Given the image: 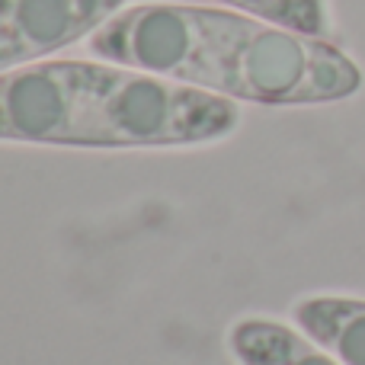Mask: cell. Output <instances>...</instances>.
<instances>
[{"mask_svg": "<svg viewBox=\"0 0 365 365\" xmlns=\"http://www.w3.org/2000/svg\"><path fill=\"white\" fill-rule=\"evenodd\" d=\"M231 349L240 365H343L317 343L272 321H240L231 330Z\"/></svg>", "mask_w": 365, "mask_h": 365, "instance_id": "cell-5", "label": "cell"}, {"mask_svg": "<svg viewBox=\"0 0 365 365\" xmlns=\"http://www.w3.org/2000/svg\"><path fill=\"white\" fill-rule=\"evenodd\" d=\"M125 0H0V71L68 48Z\"/></svg>", "mask_w": 365, "mask_h": 365, "instance_id": "cell-3", "label": "cell"}, {"mask_svg": "<svg viewBox=\"0 0 365 365\" xmlns=\"http://www.w3.org/2000/svg\"><path fill=\"white\" fill-rule=\"evenodd\" d=\"M221 4L244 6L269 23H279L282 29H295L304 36H321L327 29L321 0H221Z\"/></svg>", "mask_w": 365, "mask_h": 365, "instance_id": "cell-6", "label": "cell"}, {"mask_svg": "<svg viewBox=\"0 0 365 365\" xmlns=\"http://www.w3.org/2000/svg\"><path fill=\"white\" fill-rule=\"evenodd\" d=\"M90 51L266 106L334 103L362 87V71L336 45L208 6H135L100 26Z\"/></svg>", "mask_w": 365, "mask_h": 365, "instance_id": "cell-1", "label": "cell"}, {"mask_svg": "<svg viewBox=\"0 0 365 365\" xmlns=\"http://www.w3.org/2000/svg\"><path fill=\"white\" fill-rule=\"evenodd\" d=\"M237 125L225 96L138 71L45 61L0 77V141L74 148H173Z\"/></svg>", "mask_w": 365, "mask_h": 365, "instance_id": "cell-2", "label": "cell"}, {"mask_svg": "<svg viewBox=\"0 0 365 365\" xmlns=\"http://www.w3.org/2000/svg\"><path fill=\"white\" fill-rule=\"evenodd\" d=\"M295 321L311 343L343 365H365V302L359 298H308Z\"/></svg>", "mask_w": 365, "mask_h": 365, "instance_id": "cell-4", "label": "cell"}]
</instances>
